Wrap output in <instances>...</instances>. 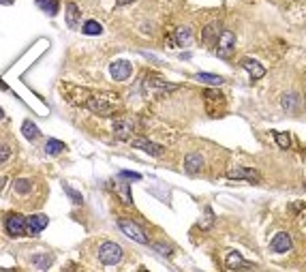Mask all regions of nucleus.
<instances>
[{"instance_id": "f03ea898", "label": "nucleus", "mask_w": 306, "mask_h": 272, "mask_svg": "<svg viewBox=\"0 0 306 272\" xmlns=\"http://www.w3.org/2000/svg\"><path fill=\"white\" fill-rule=\"evenodd\" d=\"M35 197V180L32 178H15L13 180V199H18L20 206H41Z\"/></svg>"}, {"instance_id": "f704fd0d", "label": "nucleus", "mask_w": 306, "mask_h": 272, "mask_svg": "<svg viewBox=\"0 0 306 272\" xmlns=\"http://www.w3.org/2000/svg\"><path fill=\"white\" fill-rule=\"evenodd\" d=\"M133 3V0H116V5H120V7H122V5H131Z\"/></svg>"}, {"instance_id": "0eeeda50", "label": "nucleus", "mask_w": 306, "mask_h": 272, "mask_svg": "<svg viewBox=\"0 0 306 272\" xmlns=\"http://www.w3.org/2000/svg\"><path fill=\"white\" fill-rule=\"evenodd\" d=\"M143 90H146L148 94H165V92H172V90H176V84H169V82H165L161 75H157V73H150L146 79H143Z\"/></svg>"}, {"instance_id": "ddd939ff", "label": "nucleus", "mask_w": 306, "mask_h": 272, "mask_svg": "<svg viewBox=\"0 0 306 272\" xmlns=\"http://www.w3.org/2000/svg\"><path fill=\"white\" fill-rule=\"evenodd\" d=\"M204 155H199V153H191L187 155V159H184V172H187L189 176H195L199 174L201 170H204Z\"/></svg>"}, {"instance_id": "412c9836", "label": "nucleus", "mask_w": 306, "mask_h": 272, "mask_svg": "<svg viewBox=\"0 0 306 272\" xmlns=\"http://www.w3.org/2000/svg\"><path fill=\"white\" fill-rule=\"evenodd\" d=\"M22 135H24L26 140L32 142V140H39V138H41V131H39V126L32 122V120H24V122H22Z\"/></svg>"}, {"instance_id": "4468645a", "label": "nucleus", "mask_w": 306, "mask_h": 272, "mask_svg": "<svg viewBox=\"0 0 306 272\" xmlns=\"http://www.w3.org/2000/svg\"><path fill=\"white\" fill-rule=\"evenodd\" d=\"M227 178L231 180H248V182H257L259 180V172L251 170V167H236V170L227 172Z\"/></svg>"}, {"instance_id": "9b49d317", "label": "nucleus", "mask_w": 306, "mask_h": 272, "mask_svg": "<svg viewBox=\"0 0 306 272\" xmlns=\"http://www.w3.org/2000/svg\"><path fill=\"white\" fill-rule=\"evenodd\" d=\"M109 73H111V77H114L116 82H126V79L131 77V73H133V67H131V62L128 60H114L111 62V67H109Z\"/></svg>"}, {"instance_id": "a878e982", "label": "nucleus", "mask_w": 306, "mask_h": 272, "mask_svg": "<svg viewBox=\"0 0 306 272\" xmlns=\"http://www.w3.org/2000/svg\"><path fill=\"white\" fill-rule=\"evenodd\" d=\"M54 263V255L52 253H41V255H35L32 257V266H37V268H50Z\"/></svg>"}, {"instance_id": "4be33fe9", "label": "nucleus", "mask_w": 306, "mask_h": 272, "mask_svg": "<svg viewBox=\"0 0 306 272\" xmlns=\"http://www.w3.org/2000/svg\"><path fill=\"white\" fill-rule=\"evenodd\" d=\"M37 7L41 9L45 15H50V18H54L56 13H58V0H35Z\"/></svg>"}, {"instance_id": "7ed1b4c3", "label": "nucleus", "mask_w": 306, "mask_h": 272, "mask_svg": "<svg viewBox=\"0 0 306 272\" xmlns=\"http://www.w3.org/2000/svg\"><path fill=\"white\" fill-rule=\"evenodd\" d=\"M114 135L122 142H131L137 133V126H139V120L135 116H120L114 120Z\"/></svg>"}, {"instance_id": "20e7f679", "label": "nucleus", "mask_w": 306, "mask_h": 272, "mask_svg": "<svg viewBox=\"0 0 306 272\" xmlns=\"http://www.w3.org/2000/svg\"><path fill=\"white\" fill-rule=\"evenodd\" d=\"M5 231L11 238H22L28 234V217L22 212H9L5 214Z\"/></svg>"}, {"instance_id": "1a4fd4ad", "label": "nucleus", "mask_w": 306, "mask_h": 272, "mask_svg": "<svg viewBox=\"0 0 306 272\" xmlns=\"http://www.w3.org/2000/svg\"><path fill=\"white\" fill-rule=\"evenodd\" d=\"M233 47H236V35L231 30H223L219 43H216V56L223 60H229L233 54Z\"/></svg>"}, {"instance_id": "b1692460", "label": "nucleus", "mask_w": 306, "mask_h": 272, "mask_svg": "<svg viewBox=\"0 0 306 272\" xmlns=\"http://www.w3.org/2000/svg\"><path fill=\"white\" fill-rule=\"evenodd\" d=\"M67 150V144L64 142H60V140H47V144H45V153L47 155H60V153H64Z\"/></svg>"}, {"instance_id": "473e14b6", "label": "nucleus", "mask_w": 306, "mask_h": 272, "mask_svg": "<svg viewBox=\"0 0 306 272\" xmlns=\"http://www.w3.org/2000/svg\"><path fill=\"white\" fill-rule=\"evenodd\" d=\"M152 249L159 251L161 255H163V257H169V255H172V249H169L165 242H155V244H152Z\"/></svg>"}, {"instance_id": "5701e85b", "label": "nucleus", "mask_w": 306, "mask_h": 272, "mask_svg": "<svg viewBox=\"0 0 306 272\" xmlns=\"http://www.w3.org/2000/svg\"><path fill=\"white\" fill-rule=\"evenodd\" d=\"M227 268H253V263L244 261V257L240 253H229L227 255Z\"/></svg>"}, {"instance_id": "a211bd4d", "label": "nucleus", "mask_w": 306, "mask_h": 272, "mask_svg": "<svg viewBox=\"0 0 306 272\" xmlns=\"http://www.w3.org/2000/svg\"><path fill=\"white\" fill-rule=\"evenodd\" d=\"M79 20H82V11L75 3H67V15H64V22H67L69 28H77Z\"/></svg>"}, {"instance_id": "c9c22d12", "label": "nucleus", "mask_w": 306, "mask_h": 272, "mask_svg": "<svg viewBox=\"0 0 306 272\" xmlns=\"http://www.w3.org/2000/svg\"><path fill=\"white\" fill-rule=\"evenodd\" d=\"M13 3V0H3V5H11Z\"/></svg>"}, {"instance_id": "9d476101", "label": "nucleus", "mask_w": 306, "mask_h": 272, "mask_svg": "<svg viewBox=\"0 0 306 272\" xmlns=\"http://www.w3.org/2000/svg\"><path fill=\"white\" fill-rule=\"evenodd\" d=\"M221 35H223V24L221 22H210V24L204 26V30H201V43H204L206 47H214L216 43H219Z\"/></svg>"}, {"instance_id": "72a5a7b5", "label": "nucleus", "mask_w": 306, "mask_h": 272, "mask_svg": "<svg viewBox=\"0 0 306 272\" xmlns=\"http://www.w3.org/2000/svg\"><path fill=\"white\" fill-rule=\"evenodd\" d=\"M9 155H11V148H9V144H7V142H3V161H7V159H9Z\"/></svg>"}, {"instance_id": "2f4dec72", "label": "nucleus", "mask_w": 306, "mask_h": 272, "mask_svg": "<svg viewBox=\"0 0 306 272\" xmlns=\"http://www.w3.org/2000/svg\"><path fill=\"white\" fill-rule=\"evenodd\" d=\"M212 223H214V214H212V210H210V208H206V219L201 217V223H199V225L204 227V229H208V227L212 225Z\"/></svg>"}, {"instance_id": "393cba45", "label": "nucleus", "mask_w": 306, "mask_h": 272, "mask_svg": "<svg viewBox=\"0 0 306 272\" xmlns=\"http://www.w3.org/2000/svg\"><path fill=\"white\" fill-rule=\"evenodd\" d=\"M82 33L88 35V37H96V35H101L103 33V26L96 20H88L84 22V26H82Z\"/></svg>"}, {"instance_id": "dca6fc26", "label": "nucleus", "mask_w": 306, "mask_h": 272, "mask_svg": "<svg viewBox=\"0 0 306 272\" xmlns=\"http://www.w3.org/2000/svg\"><path fill=\"white\" fill-rule=\"evenodd\" d=\"M291 236L287 234V231H278V234L272 238V242H270V249L274 251V253H287L289 249H291Z\"/></svg>"}, {"instance_id": "c756f323", "label": "nucleus", "mask_w": 306, "mask_h": 272, "mask_svg": "<svg viewBox=\"0 0 306 272\" xmlns=\"http://www.w3.org/2000/svg\"><path fill=\"white\" fill-rule=\"evenodd\" d=\"M274 140L283 150H287L289 146H291V135L289 133H274Z\"/></svg>"}, {"instance_id": "f257e3e1", "label": "nucleus", "mask_w": 306, "mask_h": 272, "mask_svg": "<svg viewBox=\"0 0 306 272\" xmlns=\"http://www.w3.org/2000/svg\"><path fill=\"white\" fill-rule=\"evenodd\" d=\"M84 105H86L88 109H90L92 114H96V116L109 118V116H114L116 111L120 109V105H122V101H120L118 94L103 90V92H88V97H86V103H84Z\"/></svg>"}, {"instance_id": "6e6552de", "label": "nucleus", "mask_w": 306, "mask_h": 272, "mask_svg": "<svg viewBox=\"0 0 306 272\" xmlns=\"http://www.w3.org/2000/svg\"><path fill=\"white\" fill-rule=\"evenodd\" d=\"M118 227L122 229L131 240H135V242H139V244H148L150 242L148 236H146V231L141 229L139 223H135L131 219H118Z\"/></svg>"}, {"instance_id": "f8f14e48", "label": "nucleus", "mask_w": 306, "mask_h": 272, "mask_svg": "<svg viewBox=\"0 0 306 272\" xmlns=\"http://www.w3.org/2000/svg\"><path fill=\"white\" fill-rule=\"evenodd\" d=\"M131 146L143 150V153H148L150 157H161V155L165 153V148L161 146V144H155V142H150L146 138H133L131 140Z\"/></svg>"}, {"instance_id": "c85d7f7f", "label": "nucleus", "mask_w": 306, "mask_h": 272, "mask_svg": "<svg viewBox=\"0 0 306 272\" xmlns=\"http://www.w3.org/2000/svg\"><path fill=\"white\" fill-rule=\"evenodd\" d=\"M62 187H64V193H67V195H69L71 199H73V204H77V206H82V204H84V197L79 195V193H77V191H75L73 187H69L67 182H64Z\"/></svg>"}, {"instance_id": "2eb2a0df", "label": "nucleus", "mask_w": 306, "mask_h": 272, "mask_svg": "<svg viewBox=\"0 0 306 272\" xmlns=\"http://www.w3.org/2000/svg\"><path fill=\"white\" fill-rule=\"evenodd\" d=\"M47 225H50V219H47L45 214H30L28 217V236H39Z\"/></svg>"}, {"instance_id": "423d86ee", "label": "nucleus", "mask_w": 306, "mask_h": 272, "mask_svg": "<svg viewBox=\"0 0 306 272\" xmlns=\"http://www.w3.org/2000/svg\"><path fill=\"white\" fill-rule=\"evenodd\" d=\"M96 255H99V261L103 266H116V263L122 261V246L116 242H103Z\"/></svg>"}, {"instance_id": "39448f33", "label": "nucleus", "mask_w": 306, "mask_h": 272, "mask_svg": "<svg viewBox=\"0 0 306 272\" xmlns=\"http://www.w3.org/2000/svg\"><path fill=\"white\" fill-rule=\"evenodd\" d=\"M204 103H206V114L210 118H221L227 107L225 94L221 90H204Z\"/></svg>"}, {"instance_id": "bb28decb", "label": "nucleus", "mask_w": 306, "mask_h": 272, "mask_svg": "<svg viewBox=\"0 0 306 272\" xmlns=\"http://www.w3.org/2000/svg\"><path fill=\"white\" fill-rule=\"evenodd\" d=\"M197 82H204V84H210V86H221L225 79L221 75H212V73H195Z\"/></svg>"}, {"instance_id": "7c9ffc66", "label": "nucleus", "mask_w": 306, "mask_h": 272, "mask_svg": "<svg viewBox=\"0 0 306 272\" xmlns=\"http://www.w3.org/2000/svg\"><path fill=\"white\" fill-rule=\"evenodd\" d=\"M118 178H122V180H141V174H137V172H126V170H120L118 172Z\"/></svg>"}, {"instance_id": "cd10ccee", "label": "nucleus", "mask_w": 306, "mask_h": 272, "mask_svg": "<svg viewBox=\"0 0 306 272\" xmlns=\"http://www.w3.org/2000/svg\"><path fill=\"white\" fill-rule=\"evenodd\" d=\"M116 191H118V195L124 199V204H133V199H131V187H128L126 182H122V178H118Z\"/></svg>"}, {"instance_id": "aec40b11", "label": "nucleus", "mask_w": 306, "mask_h": 272, "mask_svg": "<svg viewBox=\"0 0 306 272\" xmlns=\"http://www.w3.org/2000/svg\"><path fill=\"white\" fill-rule=\"evenodd\" d=\"M189 41H191V28L180 26V28L174 33L172 41H167V45H172V47H176V45H187Z\"/></svg>"}, {"instance_id": "6ab92c4d", "label": "nucleus", "mask_w": 306, "mask_h": 272, "mask_svg": "<svg viewBox=\"0 0 306 272\" xmlns=\"http://www.w3.org/2000/svg\"><path fill=\"white\" fill-rule=\"evenodd\" d=\"M242 67L248 71V75H251L253 79H261L265 75V69L257 60H253V58H244L242 60Z\"/></svg>"}, {"instance_id": "f3484780", "label": "nucleus", "mask_w": 306, "mask_h": 272, "mask_svg": "<svg viewBox=\"0 0 306 272\" xmlns=\"http://www.w3.org/2000/svg\"><path fill=\"white\" fill-rule=\"evenodd\" d=\"M280 105H283V109L289 111V114H297L302 107V99L297 92H285L283 97H280Z\"/></svg>"}]
</instances>
